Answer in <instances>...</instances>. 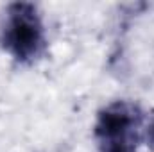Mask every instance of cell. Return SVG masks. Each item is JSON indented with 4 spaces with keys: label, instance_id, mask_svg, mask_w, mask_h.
Returning a JSON list of instances; mask_svg holds the SVG:
<instances>
[{
    "label": "cell",
    "instance_id": "obj_1",
    "mask_svg": "<svg viewBox=\"0 0 154 152\" xmlns=\"http://www.w3.org/2000/svg\"><path fill=\"white\" fill-rule=\"evenodd\" d=\"M2 47L20 63H31L45 48V29L36 5L13 4L2 25Z\"/></svg>",
    "mask_w": 154,
    "mask_h": 152
},
{
    "label": "cell",
    "instance_id": "obj_2",
    "mask_svg": "<svg viewBox=\"0 0 154 152\" xmlns=\"http://www.w3.org/2000/svg\"><path fill=\"white\" fill-rule=\"evenodd\" d=\"M142 129V113L127 102H115L99 114L95 136L100 152H136L138 131Z\"/></svg>",
    "mask_w": 154,
    "mask_h": 152
},
{
    "label": "cell",
    "instance_id": "obj_3",
    "mask_svg": "<svg viewBox=\"0 0 154 152\" xmlns=\"http://www.w3.org/2000/svg\"><path fill=\"white\" fill-rule=\"evenodd\" d=\"M145 136H147V141L151 143V147H154V116L145 125Z\"/></svg>",
    "mask_w": 154,
    "mask_h": 152
}]
</instances>
